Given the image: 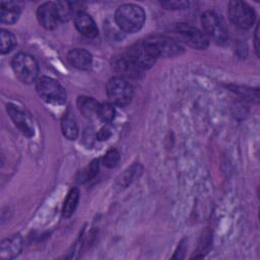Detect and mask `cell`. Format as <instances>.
Wrapping results in <instances>:
<instances>
[{
    "label": "cell",
    "instance_id": "1",
    "mask_svg": "<svg viewBox=\"0 0 260 260\" xmlns=\"http://www.w3.org/2000/svg\"><path fill=\"white\" fill-rule=\"evenodd\" d=\"M115 20L121 30L133 34L141 29L145 21V13L142 7L128 3L118 7L115 13Z\"/></svg>",
    "mask_w": 260,
    "mask_h": 260
},
{
    "label": "cell",
    "instance_id": "2",
    "mask_svg": "<svg viewBox=\"0 0 260 260\" xmlns=\"http://www.w3.org/2000/svg\"><path fill=\"white\" fill-rule=\"evenodd\" d=\"M201 24L203 32L208 39L217 44H223L229 39V30L223 18L216 12L207 10L201 15Z\"/></svg>",
    "mask_w": 260,
    "mask_h": 260
},
{
    "label": "cell",
    "instance_id": "3",
    "mask_svg": "<svg viewBox=\"0 0 260 260\" xmlns=\"http://www.w3.org/2000/svg\"><path fill=\"white\" fill-rule=\"evenodd\" d=\"M11 66L15 76L23 83H32L37 81L39 75V66L36 59L26 53H18L12 59Z\"/></svg>",
    "mask_w": 260,
    "mask_h": 260
},
{
    "label": "cell",
    "instance_id": "4",
    "mask_svg": "<svg viewBox=\"0 0 260 260\" xmlns=\"http://www.w3.org/2000/svg\"><path fill=\"white\" fill-rule=\"evenodd\" d=\"M37 91L47 103L53 105H62L66 102V91L64 87L55 79L43 76L37 80Z\"/></svg>",
    "mask_w": 260,
    "mask_h": 260
},
{
    "label": "cell",
    "instance_id": "5",
    "mask_svg": "<svg viewBox=\"0 0 260 260\" xmlns=\"http://www.w3.org/2000/svg\"><path fill=\"white\" fill-rule=\"evenodd\" d=\"M173 31L182 42L194 49L204 50L208 47L209 39L207 36L202 30L192 26L191 24L184 22L176 23L173 27Z\"/></svg>",
    "mask_w": 260,
    "mask_h": 260
},
{
    "label": "cell",
    "instance_id": "6",
    "mask_svg": "<svg viewBox=\"0 0 260 260\" xmlns=\"http://www.w3.org/2000/svg\"><path fill=\"white\" fill-rule=\"evenodd\" d=\"M107 93L113 105L124 107L131 102L133 89L127 79L115 76L108 82Z\"/></svg>",
    "mask_w": 260,
    "mask_h": 260
},
{
    "label": "cell",
    "instance_id": "7",
    "mask_svg": "<svg viewBox=\"0 0 260 260\" xmlns=\"http://www.w3.org/2000/svg\"><path fill=\"white\" fill-rule=\"evenodd\" d=\"M147 44L152 48L155 55L158 57L164 58H171L181 55L184 52V48L182 45L166 36H151L145 40Z\"/></svg>",
    "mask_w": 260,
    "mask_h": 260
},
{
    "label": "cell",
    "instance_id": "8",
    "mask_svg": "<svg viewBox=\"0 0 260 260\" xmlns=\"http://www.w3.org/2000/svg\"><path fill=\"white\" fill-rule=\"evenodd\" d=\"M126 55L140 70L150 68L157 59L154 51L146 41H141L132 45L128 49Z\"/></svg>",
    "mask_w": 260,
    "mask_h": 260
},
{
    "label": "cell",
    "instance_id": "9",
    "mask_svg": "<svg viewBox=\"0 0 260 260\" xmlns=\"http://www.w3.org/2000/svg\"><path fill=\"white\" fill-rule=\"evenodd\" d=\"M229 15L231 20L243 29L250 28L256 16L254 9L243 1H231L229 3Z\"/></svg>",
    "mask_w": 260,
    "mask_h": 260
},
{
    "label": "cell",
    "instance_id": "10",
    "mask_svg": "<svg viewBox=\"0 0 260 260\" xmlns=\"http://www.w3.org/2000/svg\"><path fill=\"white\" fill-rule=\"evenodd\" d=\"M39 22L47 29H54L60 21L58 8L54 2L43 3L37 11Z\"/></svg>",
    "mask_w": 260,
    "mask_h": 260
},
{
    "label": "cell",
    "instance_id": "11",
    "mask_svg": "<svg viewBox=\"0 0 260 260\" xmlns=\"http://www.w3.org/2000/svg\"><path fill=\"white\" fill-rule=\"evenodd\" d=\"M74 24L76 29L86 38H95L99 34V29L92 17L84 11L78 12L74 16Z\"/></svg>",
    "mask_w": 260,
    "mask_h": 260
},
{
    "label": "cell",
    "instance_id": "12",
    "mask_svg": "<svg viewBox=\"0 0 260 260\" xmlns=\"http://www.w3.org/2000/svg\"><path fill=\"white\" fill-rule=\"evenodd\" d=\"M6 110L13 123L25 136L30 137L34 135V128L31 127L28 118L21 110L13 105H7Z\"/></svg>",
    "mask_w": 260,
    "mask_h": 260
},
{
    "label": "cell",
    "instance_id": "13",
    "mask_svg": "<svg viewBox=\"0 0 260 260\" xmlns=\"http://www.w3.org/2000/svg\"><path fill=\"white\" fill-rule=\"evenodd\" d=\"M68 63L77 69L88 70L91 67L92 57L90 53L84 49H73L67 54Z\"/></svg>",
    "mask_w": 260,
    "mask_h": 260
},
{
    "label": "cell",
    "instance_id": "14",
    "mask_svg": "<svg viewBox=\"0 0 260 260\" xmlns=\"http://www.w3.org/2000/svg\"><path fill=\"white\" fill-rule=\"evenodd\" d=\"M114 69L117 73L120 74V77L123 78H134L138 76L139 68L129 59L125 54L119 57H116L114 60Z\"/></svg>",
    "mask_w": 260,
    "mask_h": 260
},
{
    "label": "cell",
    "instance_id": "15",
    "mask_svg": "<svg viewBox=\"0 0 260 260\" xmlns=\"http://www.w3.org/2000/svg\"><path fill=\"white\" fill-rule=\"evenodd\" d=\"M22 249V239L19 235H13L5 239L0 248V258L10 259L16 257Z\"/></svg>",
    "mask_w": 260,
    "mask_h": 260
},
{
    "label": "cell",
    "instance_id": "16",
    "mask_svg": "<svg viewBox=\"0 0 260 260\" xmlns=\"http://www.w3.org/2000/svg\"><path fill=\"white\" fill-rule=\"evenodd\" d=\"M21 13V8L16 2L2 1L0 8V20L2 23H15Z\"/></svg>",
    "mask_w": 260,
    "mask_h": 260
},
{
    "label": "cell",
    "instance_id": "17",
    "mask_svg": "<svg viewBox=\"0 0 260 260\" xmlns=\"http://www.w3.org/2000/svg\"><path fill=\"white\" fill-rule=\"evenodd\" d=\"M77 107L83 116L91 118L94 115L98 116V110L100 104L92 98L89 96H79L77 100Z\"/></svg>",
    "mask_w": 260,
    "mask_h": 260
},
{
    "label": "cell",
    "instance_id": "18",
    "mask_svg": "<svg viewBox=\"0 0 260 260\" xmlns=\"http://www.w3.org/2000/svg\"><path fill=\"white\" fill-rule=\"evenodd\" d=\"M61 130L64 136L70 140H74L78 135V127L74 118L70 114H66L61 120Z\"/></svg>",
    "mask_w": 260,
    "mask_h": 260
},
{
    "label": "cell",
    "instance_id": "19",
    "mask_svg": "<svg viewBox=\"0 0 260 260\" xmlns=\"http://www.w3.org/2000/svg\"><path fill=\"white\" fill-rule=\"evenodd\" d=\"M79 200V191L77 188H72L69 193L67 194V197L64 201L63 208H62V215L63 217H69L74 212Z\"/></svg>",
    "mask_w": 260,
    "mask_h": 260
},
{
    "label": "cell",
    "instance_id": "20",
    "mask_svg": "<svg viewBox=\"0 0 260 260\" xmlns=\"http://www.w3.org/2000/svg\"><path fill=\"white\" fill-rule=\"evenodd\" d=\"M57 8H58V13H59V18L60 21H68L74 14V16L78 13L76 11V5L78 3L76 2H67V1H59L56 2Z\"/></svg>",
    "mask_w": 260,
    "mask_h": 260
},
{
    "label": "cell",
    "instance_id": "21",
    "mask_svg": "<svg viewBox=\"0 0 260 260\" xmlns=\"http://www.w3.org/2000/svg\"><path fill=\"white\" fill-rule=\"evenodd\" d=\"M0 39H1V53L7 54L9 53L16 45V39L13 34H11L8 30L1 29L0 32Z\"/></svg>",
    "mask_w": 260,
    "mask_h": 260
},
{
    "label": "cell",
    "instance_id": "22",
    "mask_svg": "<svg viewBox=\"0 0 260 260\" xmlns=\"http://www.w3.org/2000/svg\"><path fill=\"white\" fill-rule=\"evenodd\" d=\"M99 168H100L99 159L92 160L90 162V165H88L82 172H80L78 181L80 183H84V182H87V181L93 179L96 176V174L99 173Z\"/></svg>",
    "mask_w": 260,
    "mask_h": 260
},
{
    "label": "cell",
    "instance_id": "23",
    "mask_svg": "<svg viewBox=\"0 0 260 260\" xmlns=\"http://www.w3.org/2000/svg\"><path fill=\"white\" fill-rule=\"evenodd\" d=\"M98 117L104 122H111L115 118V109L112 103L100 104L98 110Z\"/></svg>",
    "mask_w": 260,
    "mask_h": 260
},
{
    "label": "cell",
    "instance_id": "24",
    "mask_svg": "<svg viewBox=\"0 0 260 260\" xmlns=\"http://www.w3.org/2000/svg\"><path fill=\"white\" fill-rule=\"evenodd\" d=\"M119 160H120V153L115 148L109 149L106 152L105 156L103 157V164L107 168H115L119 164Z\"/></svg>",
    "mask_w": 260,
    "mask_h": 260
},
{
    "label": "cell",
    "instance_id": "25",
    "mask_svg": "<svg viewBox=\"0 0 260 260\" xmlns=\"http://www.w3.org/2000/svg\"><path fill=\"white\" fill-rule=\"evenodd\" d=\"M160 5L166 9H185L189 6L188 1H178V0H172V1H162L160 2Z\"/></svg>",
    "mask_w": 260,
    "mask_h": 260
},
{
    "label": "cell",
    "instance_id": "26",
    "mask_svg": "<svg viewBox=\"0 0 260 260\" xmlns=\"http://www.w3.org/2000/svg\"><path fill=\"white\" fill-rule=\"evenodd\" d=\"M138 167H139V166H137V165L132 166L129 170H127V171L124 173L123 178H122V182H126V183H125V186H127L129 183H131L132 180L134 179V177L137 175Z\"/></svg>",
    "mask_w": 260,
    "mask_h": 260
},
{
    "label": "cell",
    "instance_id": "27",
    "mask_svg": "<svg viewBox=\"0 0 260 260\" xmlns=\"http://www.w3.org/2000/svg\"><path fill=\"white\" fill-rule=\"evenodd\" d=\"M111 136V131L108 128H102L96 134V138L99 140H107Z\"/></svg>",
    "mask_w": 260,
    "mask_h": 260
},
{
    "label": "cell",
    "instance_id": "28",
    "mask_svg": "<svg viewBox=\"0 0 260 260\" xmlns=\"http://www.w3.org/2000/svg\"><path fill=\"white\" fill-rule=\"evenodd\" d=\"M259 25L256 26V29H255V50H256V53L257 55L259 56Z\"/></svg>",
    "mask_w": 260,
    "mask_h": 260
}]
</instances>
